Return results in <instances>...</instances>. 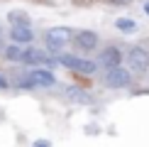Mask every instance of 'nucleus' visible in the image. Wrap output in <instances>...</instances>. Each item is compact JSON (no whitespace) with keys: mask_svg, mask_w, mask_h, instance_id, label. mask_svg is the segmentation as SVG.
Segmentation results:
<instances>
[{"mask_svg":"<svg viewBox=\"0 0 149 147\" xmlns=\"http://www.w3.org/2000/svg\"><path fill=\"white\" fill-rule=\"evenodd\" d=\"M64 96H66V101H71V103H91L93 101V96L86 88H81V86H66Z\"/></svg>","mask_w":149,"mask_h":147,"instance_id":"obj_10","label":"nucleus"},{"mask_svg":"<svg viewBox=\"0 0 149 147\" xmlns=\"http://www.w3.org/2000/svg\"><path fill=\"white\" fill-rule=\"evenodd\" d=\"M10 20L15 22V24H29V17L24 15V12H17V10L10 12Z\"/></svg>","mask_w":149,"mask_h":147,"instance_id":"obj_13","label":"nucleus"},{"mask_svg":"<svg viewBox=\"0 0 149 147\" xmlns=\"http://www.w3.org/2000/svg\"><path fill=\"white\" fill-rule=\"evenodd\" d=\"M122 64V52L117 47H105L100 49V54H98V66H103L105 71L108 69H115V66Z\"/></svg>","mask_w":149,"mask_h":147,"instance_id":"obj_5","label":"nucleus"},{"mask_svg":"<svg viewBox=\"0 0 149 147\" xmlns=\"http://www.w3.org/2000/svg\"><path fill=\"white\" fill-rule=\"evenodd\" d=\"M27 78H29V83H32V86H42V88H52V86L56 83L54 74L47 71V69H32V71L27 74Z\"/></svg>","mask_w":149,"mask_h":147,"instance_id":"obj_7","label":"nucleus"},{"mask_svg":"<svg viewBox=\"0 0 149 147\" xmlns=\"http://www.w3.org/2000/svg\"><path fill=\"white\" fill-rule=\"evenodd\" d=\"M144 12H147V15H149V3H147V5H144Z\"/></svg>","mask_w":149,"mask_h":147,"instance_id":"obj_16","label":"nucleus"},{"mask_svg":"<svg viewBox=\"0 0 149 147\" xmlns=\"http://www.w3.org/2000/svg\"><path fill=\"white\" fill-rule=\"evenodd\" d=\"M5 88H8V78H5L3 74H0V91H5Z\"/></svg>","mask_w":149,"mask_h":147,"instance_id":"obj_15","label":"nucleus"},{"mask_svg":"<svg viewBox=\"0 0 149 147\" xmlns=\"http://www.w3.org/2000/svg\"><path fill=\"white\" fill-rule=\"evenodd\" d=\"M127 64H130V71H134V74L149 71V52L144 47H132L127 52Z\"/></svg>","mask_w":149,"mask_h":147,"instance_id":"obj_4","label":"nucleus"},{"mask_svg":"<svg viewBox=\"0 0 149 147\" xmlns=\"http://www.w3.org/2000/svg\"><path fill=\"white\" fill-rule=\"evenodd\" d=\"M0 42H3V32H0Z\"/></svg>","mask_w":149,"mask_h":147,"instance_id":"obj_17","label":"nucleus"},{"mask_svg":"<svg viewBox=\"0 0 149 147\" xmlns=\"http://www.w3.org/2000/svg\"><path fill=\"white\" fill-rule=\"evenodd\" d=\"M73 37H76V34H73L69 27H52L47 32V47H49V52H56L59 54V49H64Z\"/></svg>","mask_w":149,"mask_h":147,"instance_id":"obj_1","label":"nucleus"},{"mask_svg":"<svg viewBox=\"0 0 149 147\" xmlns=\"http://www.w3.org/2000/svg\"><path fill=\"white\" fill-rule=\"evenodd\" d=\"M132 83V74L125 66H115V69L105 71V86L108 88H127Z\"/></svg>","mask_w":149,"mask_h":147,"instance_id":"obj_3","label":"nucleus"},{"mask_svg":"<svg viewBox=\"0 0 149 147\" xmlns=\"http://www.w3.org/2000/svg\"><path fill=\"white\" fill-rule=\"evenodd\" d=\"M115 27L120 29V32H125V34L137 32V22H134V20H130V17H117V20H115Z\"/></svg>","mask_w":149,"mask_h":147,"instance_id":"obj_12","label":"nucleus"},{"mask_svg":"<svg viewBox=\"0 0 149 147\" xmlns=\"http://www.w3.org/2000/svg\"><path fill=\"white\" fill-rule=\"evenodd\" d=\"M10 37H12L15 44H29V42L34 39V32L29 29V24H12Z\"/></svg>","mask_w":149,"mask_h":147,"instance_id":"obj_9","label":"nucleus"},{"mask_svg":"<svg viewBox=\"0 0 149 147\" xmlns=\"http://www.w3.org/2000/svg\"><path fill=\"white\" fill-rule=\"evenodd\" d=\"M59 64H64L66 69L71 71H78V74H93L98 69V61H88V59H81V57H73V54H59Z\"/></svg>","mask_w":149,"mask_h":147,"instance_id":"obj_2","label":"nucleus"},{"mask_svg":"<svg viewBox=\"0 0 149 147\" xmlns=\"http://www.w3.org/2000/svg\"><path fill=\"white\" fill-rule=\"evenodd\" d=\"M24 52H27V49L20 47V44H8L3 54H5V59H10V61H15V64H20V61H24Z\"/></svg>","mask_w":149,"mask_h":147,"instance_id":"obj_11","label":"nucleus"},{"mask_svg":"<svg viewBox=\"0 0 149 147\" xmlns=\"http://www.w3.org/2000/svg\"><path fill=\"white\" fill-rule=\"evenodd\" d=\"M76 44L81 52H93V49L98 47V34L95 32H91V29H81V32H76Z\"/></svg>","mask_w":149,"mask_h":147,"instance_id":"obj_8","label":"nucleus"},{"mask_svg":"<svg viewBox=\"0 0 149 147\" xmlns=\"http://www.w3.org/2000/svg\"><path fill=\"white\" fill-rule=\"evenodd\" d=\"M22 64H47V66H56L59 59H52L47 52H42V49H34V47H27V52H24V61Z\"/></svg>","mask_w":149,"mask_h":147,"instance_id":"obj_6","label":"nucleus"},{"mask_svg":"<svg viewBox=\"0 0 149 147\" xmlns=\"http://www.w3.org/2000/svg\"><path fill=\"white\" fill-rule=\"evenodd\" d=\"M32 147H49V140H37Z\"/></svg>","mask_w":149,"mask_h":147,"instance_id":"obj_14","label":"nucleus"}]
</instances>
